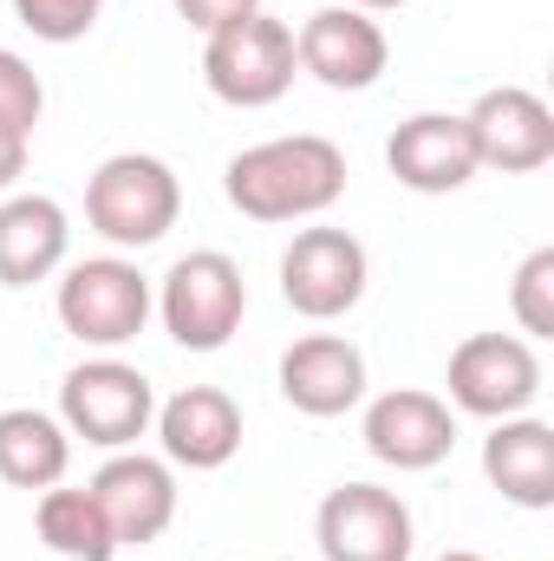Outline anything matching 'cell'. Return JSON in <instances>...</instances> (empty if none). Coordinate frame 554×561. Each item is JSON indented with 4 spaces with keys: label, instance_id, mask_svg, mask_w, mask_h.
<instances>
[{
    "label": "cell",
    "instance_id": "obj_1",
    "mask_svg": "<svg viewBox=\"0 0 554 561\" xmlns=\"http://www.w3.org/2000/svg\"><path fill=\"white\" fill-rule=\"evenodd\" d=\"M222 190L249 222H307L346 196V150L320 131L249 144L229 157Z\"/></svg>",
    "mask_w": 554,
    "mask_h": 561
},
{
    "label": "cell",
    "instance_id": "obj_2",
    "mask_svg": "<svg viewBox=\"0 0 554 561\" xmlns=\"http://www.w3.org/2000/svg\"><path fill=\"white\" fill-rule=\"evenodd\" d=\"M183 216V183L163 157L150 150H118L92 170L85 183V222L112 242V249H150L176 229Z\"/></svg>",
    "mask_w": 554,
    "mask_h": 561
},
{
    "label": "cell",
    "instance_id": "obj_3",
    "mask_svg": "<svg viewBox=\"0 0 554 561\" xmlns=\"http://www.w3.org/2000/svg\"><path fill=\"white\" fill-rule=\"evenodd\" d=\"M293 72H300V59H293V26L275 20L268 7L249 13V20H229V26H216V33L203 39V85H209L222 105H235V112H262V105L287 99Z\"/></svg>",
    "mask_w": 554,
    "mask_h": 561
},
{
    "label": "cell",
    "instance_id": "obj_4",
    "mask_svg": "<svg viewBox=\"0 0 554 561\" xmlns=\"http://www.w3.org/2000/svg\"><path fill=\"white\" fill-rule=\"evenodd\" d=\"M157 313H163V333L183 353H222L242 333L249 280L222 249H196V255L170 262V275L157 287Z\"/></svg>",
    "mask_w": 554,
    "mask_h": 561
},
{
    "label": "cell",
    "instance_id": "obj_5",
    "mask_svg": "<svg viewBox=\"0 0 554 561\" xmlns=\"http://www.w3.org/2000/svg\"><path fill=\"white\" fill-rule=\"evenodd\" d=\"M59 327L79 340V346H131L157 307L150 280L138 275V262L125 255H92V262H72L59 280Z\"/></svg>",
    "mask_w": 554,
    "mask_h": 561
},
{
    "label": "cell",
    "instance_id": "obj_6",
    "mask_svg": "<svg viewBox=\"0 0 554 561\" xmlns=\"http://www.w3.org/2000/svg\"><path fill=\"white\" fill-rule=\"evenodd\" d=\"M157 419V386L125 359H85L59 379V424L99 450H131Z\"/></svg>",
    "mask_w": 554,
    "mask_h": 561
},
{
    "label": "cell",
    "instance_id": "obj_7",
    "mask_svg": "<svg viewBox=\"0 0 554 561\" xmlns=\"http://www.w3.org/2000/svg\"><path fill=\"white\" fill-rule=\"evenodd\" d=\"M450 405L470 412V419H516L535 405L542 392V359L522 333H470L457 353H450Z\"/></svg>",
    "mask_w": 554,
    "mask_h": 561
},
{
    "label": "cell",
    "instance_id": "obj_8",
    "mask_svg": "<svg viewBox=\"0 0 554 561\" xmlns=\"http://www.w3.org/2000/svg\"><path fill=\"white\" fill-rule=\"evenodd\" d=\"M366 242L353 229H300L280 255V300L300 320H339L366 300Z\"/></svg>",
    "mask_w": 554,
    "mask_h": 561
},
{
    "label": "cell",
    "instance_id": "obj_9",
    "mask_svg": "<svg viewBox=\"0 0 554 561\" xmlns=\"http://www.w3.org/2000/svg\"><path fill=\"white\" fill-rule=\"evenodd\" d=\"M320 556L326 561H412V510L399 503V490L379 483H339L326 490L320 516H313Z\"/></svg>",
    "mask_w": 554,
    "mask_h": 561
},
{
    "label": "cell",
    "instance_id": "obj_10",
    "mask_svg": "<svg viewBox=\"0 0 554 561\" xmlns=\"http://www.w3.org/2000/svg\"><path fill=\"white\" fill-rule=\"evenodd\" d=\"M293 59L300 72H313L326 92H372L392 66V39L372 13L359 7H320L307 13V26L293 33Z\"/></svg>",
    "mask_w": 554,
    "mask_h": 561
},
{
    "label": "cell",
    "instance_id": "obj_11",
    "mask_svg": "<svg viewBox=\"0 0 554 561\" xmlns=\"http://www.w3.org/2000/svg\"><path fill=\"white\" fill-rule=\"evenodd\" d=\"M463 118H470V138H476V163L483 170L529 176V170H542L554 157V112L529 85H496Z\"/></svg>",
    "mask_w": 554,
    "mask_h": 561
},
{
    "label": "cell",
    "instance_id": "obj_12",
    "mask_svg": "<svg viewBox=\"0 0 554 561\" xmlns=\"http://www.w3.org/2000/svg\"><path fill=\"white\" fill-rule=\"evenodd\" d=\"M366 450L392 470H437L450 450H457V412L437 399V392H379L366 405Z\"/></svg>",
    "mask_w": 554,
    "mask_h": 561
},
{
    "label": "cell",
    "instance_id": "obj_13",
    "mask_svg": "<svg viewBox=\"0 0 554 561\" xmlns=\"http://www.w3.org/2000/svg\"><path fill=\"white\" fill-rule=\"evenodd\" d=\"M385 163L417 196H450V190H463L483 170L463 112H417V118H405L392 131V144H385Z\"/></svg>",
    "mask_w": 554,
    "mask_h": 561
},
{
    "label": "cell",
    "instance_id": "obj_14",
    "mask_svg": "<svg viewBox=\"0 0 554 561\" xmlns=\"http://www.w3.org/2000/svg\"><path fill=\"white\" fill-rule=\"evenodd\" d=\"M92 496L112 516L118 549H143L176 523V477L163 457H143V450H112V463L92 477Z\"/></svg>",
    "mask_w": 554,
    "mask_h": 561
},
{
    "label": "cell",
    "instance_id": "obj_15",
    "mask_svg": "<svg viewBox=\"0 0 554 561\" xmlns=\"http://www.w3.org/2000/svg\"><path fill=\"white\" fill-rule=\"evenodd\" d=\"M280 399L307 419H346L366 399V353L339 333H307L280 353Z\"/></svg>",
    "mask_w": 554,
    "mask_h": 561
},
{
    "label": "cell",
    "instance_id": "obj_16",
    "mask_svg": "<svg viewBox=\"0 0 554 561\" xmlns=\"http://www.w3.org/2000/svg\"><path fill=\"white\" fill-rule=\"evenodd\" d=\"M150 424H157L163 463H183V470H222L242 450V405L216 386H183L176 399L157 405Z\"/></svg>",
    "mask_w": 554,
    "mask_h": 561
},
{
    "label": "cell",
    "instance_id": "obj_17",
    "mask_svg": "<svg viewBox=\"0 0 554 561\" xmlns=\"http://www.w3.org/2000/svg\"><path fill=\"white\" fill-rule=\"evenodd\" d=\"M72 249V222L53 196H7L0 203V287H33L59 275Z\"/></svg>",
    "mask_w": 554,
    "mask_h": 561
},
{
    "label": "cell",
    "instance_id": "obj_18",
    "mask_svg": "<svg viewBox=\"0 0 554 561\" xmlns=\"http://www.w3.org/2000/svg\"><path fill=\"white\" fill-rule=\"evenodd\" d=\"M483 477L516 503V510H549L554 503V431L529 412L496 419L483 437Z\"/></svg>",
    "mask_w": 554,
    "mask_h": 561
},
{
    "label": "cell",
    "instance_id": "obj_19",
    "mask_svg": "<svg viewBox=\"0 0 554 561\" xmlns=\"http://www.w3.org/2000/svg\"><path fill=\"white\" fill-rule=\"evenodd\" d=\"M66 463H72V431L53 412H33V405L0 412V483L53 490L66 483Z\"/></svg>",
    "mask_w": 554,
    "mask_h": 561
},
{
    "label": "cell",
    "instance_id": "obj_20",
    "mask_svg": "<svg viewBox=\"0 0 554 561\" xmlns=\"http://www.w3.org/2000/svg\"><path fill=\"white\" fill-rule=\"evenodd\" d=\"M33 529L53 556L66 561H112L118 556V536H112V516L99 510L92 483L85 490H39V510H33Z\"/></svg>",
    "mask_w": 554,
    "mask_h": 561
},
{
    "label": "cell",
    "instance_id": "obj_21",
    "mask_svg": "<svg viewBox=\"0 0 554 561\" xmlns=\"http://www.w3.org/2000/svg\"><path fill=\"white\" fill-rule=\"evenodd\" d=\"M39 112H46V85H39V72H33L20 53H0V131L33 144Z\"/></svg>",
    "mask_w": 554,
    "mask_h": 561
},
{
    "label": "cell",
    "instance_id": "obj_22",
    "mask_svg": "<svg viewBox=\"0 0 554 561\" xmlns=\"http://www.w3.org/2000/svg\"><path fill=\"white\" fill-rule=\"evenodd\" d=\"M99 7H105V0H13L20 26H26L33 39H46V46L85 39V33L99 26Z\"/></svg>",
    "mask_w": 554,
    "mask_h": 561
},
{
    "label": "cell",
    "instance_id": "obj_23",
    "mask_svg": "<svg viewBox=\"0 0 554 561\" xmlns=\"http://www.w3.org/2000/svg\"><path fill=\"white\" fill-rule=\"evenodd\" d=\"M509 307H516V320H522L529 340H549L554 333V249H535V255L516 268Z\"/></svg>",
    "mask_w": 554,
    "mask_h": 561
},
{
    "label": "cell",
    "instance_id": "obj_24",
    "mask_svg": "<svg viewBox=\"0 0 554 561\" xmlns=\"http://www.w3.org/2000/svg\"><path fill=\"white\" fill-rule=\"evenodd\" d=\"M176 13L209 39L216 26H229V20H249V13H262V0H176Z\"/></svg>",
    "mask_w": 554,
    "mask_h": 561
},
{
    "label": "cell",
    "instance_id": "obj_25",
    "mask_svg": "<svg viewBox=\"0 0 554 561\" xmlns=\"http://www.w3.org/2000/svg\"><path fill=\"white\" fill-rule=\"evenodd\" d=\"M26 176V138H7L0 131V190H13Z\"/></svg>",
    "mask_w": 554,
    "mask_h": 561
},
{
    "label": "cell",
    "instance_id": "obj_26",
    "mask_svg": "<svg viewBox=\"0 0 554 561\" xmlns=\"http://www.w3.org/2000/svg\"><path fill=\"white\" fill-rule=\"evenodd\" d=\"M346 7H359V13H392V7H412V0H346Z\"/></svg>",
    "mask_w": 554,
    "mask_h": 561
},
{
    "label": "cell",
    "instance_id": "obj_27",
    "mask_svg": "<svg viewBox=\"0 0 554 561\" xmlns=\"http://www.w3.org/2000/svg\"><path fill=\"white\" fill-rule=\"evenodd\" d=\"M437 561H483V556H470V549H450V556H437Z\"/></svg>",
    "mask_w": 554,
    "mask_h": 561
}]
</instances>
